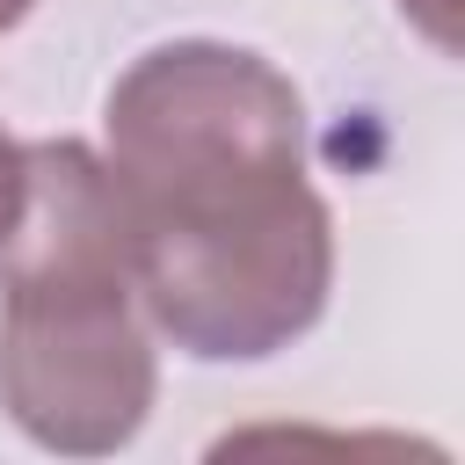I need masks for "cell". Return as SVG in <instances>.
Listing matches in <instances>:
<instances>
[{
  "label": "cell",
  "mask_w": 465,
  "mask_h": 465,
  "mask_svg": "<svg viewBox=\"0 0 465 465\" xmlns=\"http://www.w3.org/2000/svg\"><path fill=\"white\" fill-rule=\"evenodd\" d=\"M22 145L0 131V247H7V232H15V218H22Z\"/></svg>",
  "instance_id": "cell-4"
},
{
  "label": "cell",
  "mask_w": 465,
  "mask_h": 465,
  "mask_svg": "<svg viewBox=\"0 0 465 465\" xmlns=\"http://www.w3.org/2000/svg\"><path fill=\"white\" fill-rule=\"evenodd\" d=\"M334 283V218L312 182L218 218L131 225V291L153 334L196 363L291 349Z\"/></svg>",
  "instance_id": "cell-3"
},
{
  "label": "cell",
  "mask_w": 465,
  "mask_h": 465,
  "mask_svg": "<svg viewBox=\"0 0 465 465\" xmlns=\"http://www.w3.org/2000/svg\"><path fill=\"white\" fill-rule=\"evenodd\" d=\"M102 124L131 225L218 218L305 182V102L240 44H153L109 87Z\"/></svg>",
  "instance_id": "cell-2"
},
{
  "label": "cell",
  "mask_w": 465,
  "mask_h": 465,
  "mask_svg": "<svg viewBox=\"0 0 465 465\" xmlns=\"http://www.w3.org/2000/svg\"><path fill=\"white\" fill-rule=\"evenodd\" d=\"M29 7H36V0H0V36H7V29H15V22L29 15Z\"/></svg>",
  "instance_id": "cell-5"
},
{
  "label": "cell",
  "mask_w": 465,
  "mask_h": 465,
  "mask_svg": "<svg viewBox=\"0 0 465 465\" xmlns=\"http://www.w3.org/2000/svg\"><path fill=\"white\" fill-rule=\"evenodd\" d=\"M22 218L0 247V407L36 450L109 458L160 392L131 218L109 160L80 138L22 145Z\"/></svg>",
  "instance_id": "cell-1"
}]
</instances>
